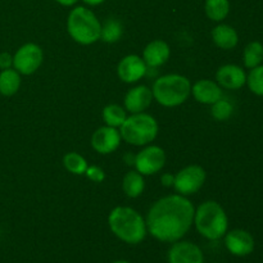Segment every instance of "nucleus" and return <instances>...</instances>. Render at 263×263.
I'll list each match as a JSON object with an SVG mask.
<instances>
[{"instance_id": "21", "label": "nucleus", "mask_w": 263, "mask_h": 263, "mask_svg": "<svg viewBox=\"0 0 263 263\" xmlns=\"http://www.w3.org/2000/svg\"><path fill=\"white\" fill-rule=\"evenodd\" d=\"M204 10L211 21L221 22L230 13V2L229 0H205Z\"/></svg>"}, {"instance_id": "19", "label": "nucleus", "mask_w": 263, "mask_h": 263, "mask_svg": "<svg viewBox=\"0 0 263 263\" xmlns=\"http://www.w3.org/2000/svg\"><path fill=\"white\" fill-rule=\"evenodd\" d=\"M21 87V73L14 68L3 69L0 72V94L3 97H12Z\"/></svg>"}, {"instance_id": "25", "label": "nucleus", "mask_w": 263, "mask_h": 263, "mask_svg": "<svg viewBox=\"0 0 263 263\" xmlns=\"http://www.w3.org/2000/svg\"><path fill=\"white\" fill-rule=\"evenodd\" d=\"M63 164L64 168L73 175H85L87 167H89L86 159L76 152L67 153L63 158Z\"/></svg>"}, {"instance_id": "29", "label": "nucleus", "mask_w": 263, "mask_h": 263, "mask_svg": "<svg viewBox=\"0 0 263 263\" xmlns=\"http://www.w3.org/2000/svg\"><path fill=\"white\" fill-rule=\"evenodd\" d=\"M13 67V55L8 51L0 53V69H8Z\"/></svg>"}, {"instance_id": "14", "label": "nucleus", "mask_w": 263, "mask_h": 263, "mask_svg": "<svg viewBox=\"0 0 263 263\" xmlns=\"http://www.w3.org/2000/svg\"><path fill=\"white\" fill-rule=\"evenodd\" d=\"M216 80L221 87L228 90H238L247 84V73L240 66L225 64L217 69Z\"/></svg>"}, {"instance_id": "23", "label": "nucleus", "mask_w": 263, "mask_h": 263, "mask_svg": "<svg viewBox=\"0 0 263 263\" xmlns=\"http://www.w3.org/2000/svg\"><path fill=\"white\" fill-rule=\"evenodd\" d=\"M103 121L107 126H110V127H121L122 123L125 122L126 120V110L123 109L121 105L118 104H108L107 107H104L102 113Z\"/></svg>"}, {"instance_id": "1", "label": "nucleus", "mask_w": 263, "mask_h": 263, "mask_svg": "<svg viewBox=\"0 0 263 263\" xmlns=\"http://www.w3.org/2000/svg\"><path fill=\"white\" fill-rule=\"evenodd\" d=\"M195 208L186 197L167 195L157 200L146 216V229L154 239L175 243L184 238L194 222Z\"/></svg>"}, {"instance_id": "28", "label": "nucleus", "mask_w": 263, "mask_h": 263, "mask_svg": "<svg viewBox=\"0 0 263 263\" xmlns=\"http://www.w3.org/2000/svg\"><path fill=\"white\" fill-rule=\"evenodd\" d=\"M87 179H90L94 182H103L105 179V172L103 171V168L98 166H89L87 167L86 172H85Z\"/></svg>"}, {"instance_id": "22", "label": "nucleus", "mask_w": 263, "mask_h": 263, "mask_svg": "<svg viewBox=\"0 0 263 263\" xmlns=\"http://www.w3.org/2000/svg\"><path fill=\"white\" fill-rule=\"evenodd\" d=\"M244 66L252 69L263 62V44L259 41H252L246 46L243 53Z\"/></svg>"}, {"instance_id": "24", "label": "nucleus", "mask_w": 263, "mask_h": 263, "mask_svg": "<svg viewBox=\"0 0 263 263\" xmlns=\"http://www.w3.org/2000/svg\"><path fill=\"white\" fill-rule=\"evenodd\" d=\"M123 33L122 23L116 18H109L102 25V31H100V39L104 43L113 44L117 43Z\"/></svg>"}, {"instance_id": "20", "label": "nucleus", "mask_w": 263, "mask_h": 263, "mask_svg": "<svg viewBox=\"0 0 263 263\" xmlns=\"http://www.w3.org/2000/svg\"><path fill=\"white\" fill-rule=\"evenodd\" d=\"M144 187H145V181L144 176L138 171H128L123 176L122 180V189L123 193L128 198H138L143 194Z\"/></svg>"}, {"instance_id": "6", "label": "nucleus", "mask_w": 263, "mask_h": 263, "mask_svg": "<svg viewBox=\"0 0 263 263\" xmlns=\"http://www.w3.org/2000/svg\"><path fill=\"white\" fill-rule=\"evenodd\" d=\"M158 122L153 116L148 113H134L126 117L125 122L120 127L122 140L131 145L144 146L151 144L158 135Z\"/></svg>"}, {"instance_id": "10", "label": "nucleus", "mask_w": 263, "mask_h": 263, "mask_svg": "<svg viewBox=\"0 0 263 263\" xmlns=\"http://www.w3.org/2000/svg\"><path fill=\"white\" fill-rule=\"evenodd\" d=\"M223 240H225L226 249L235 257L249 256L253 253L256 247L253 235L243 229L228 231L223 236Z\"/></svg>"}, {"instance_id": "9", "label": "nucleus", "mask_w": 263, "mask_h": 263, "mask_svg": "<svg viewBox=\"0 0 263 263\" xmlns=\"http://www.w3.org/2000/svg\"><path fill=\"white\" fill-rule=\"evenodd\" d=\"M166 164V153L158 145H148L143 151L136 154L135 164L136 171L143 176L156 175L161 171Z\"/></svg>"}, {"instance_id": "17", "label": "nucleus", "mask_w": 263, "mask_h": 263, "mask_svg": "<svg viewBox=\"0 0 263 263\" xmlns=\"http://www.w3.org/2000/svg\"><path fill=\"white\" fill-rule=\"evenodd\" d=\"M171 55L170 45L163 40H153L145 46L143 51V59L145 64L152 68H157L166 63Z\"/></svg>"}, {"instance_id": "15", "label": "nucleus", "mask_w": 263, "mask_h": 263, "mask_svg": "<svg viewBox=\"0 0 263 263\" xmlns=\"http://www.w3.org/2000/svg\"><path fill=\"white\" fill-rule=\"evenodd\" d=\"M153 99L152 89H149L145 85H139L128 90L123 103H125L126 110L134 115V113H141L148 109Z\"/></svg>"}, {"instance_id": "26", "label": "nucleus", "mask_w": 263, "mask_h": 263, "mask_svg": "<svg viewBox=\"0 0 263 263\" xmlns=\"http://www.w3.org/2000/svg\"><path fill=\"white\" fill-rule=\"evenodd\" d=\"M247 85L253 94L263 97V64L251 69L247 74Z\"/></svg>"}, {"instance_id": "12", "label": "nucleus", "mask_w": 263, "mask_h": 263, "mask_svg": "<svg viewBox=\"0 0 263 263\" xmlns=\"http://www.w3.org/2000/svg\"><path fill=\"white\" fill-rule=\"evenodd\" d=\"M148 66L144 59L136 54H128L123 57L117 66V74L121 81L126 84H135L143 79L146 73Z\"/></svg>"}, {"instance_id": "16", "label": "nucleus", "mask_w": 263, "mask_h": 263, "mask_svg": "<svg viewBox=\"0 0 263 263\" xmlns=\"http://www.w3.org/2000/svg\"><path fill=\"white\" fill-rule=\"evenodd\" d=\"M194 99L202 104L212 105L222 98V87L212 80H199L192 86Z\"/></svg>"}, {"instance_id": "31", "label": "nucleus", "mask_w": 263, "mask_h": 263, "mask_svg": "<svg viewBox=\"0 0 263 263\" xmlns=\"http://www.w3.org/2000/svg\"><path fill=\"white\" fill-rule=\"evenodd\" d=\"M135 158H136V154L134 156V154L131 153H127L125 157H123V159H125L127 166H134V164H135Z\"/></svg>"}, {"instance_id": "30", "label": "nucleus", "mask_w": 263, "mask_h": 263, "mask_svg": "<svg viewBox=\"0 0 263 263\" xmlns=\"http://www.w3.org/2000/svg\"><path fill=\"white\" fill-rule=\"evenodd\" d=\"M174 181H175V176L172 174H163L161 177V182L163 186H167V187H171L174 186Z\"/></svg>"}, {"instance_id": "5", "label": "nucleus", "mask_w": 263, "mask_h": 263, "mask_svg": "<svg viewBox=\"0 0 263 263\" xmlns=\"http://www.w3.org/2000/svg\"><path fill=\"white\" fill-rule=\"evenodd\" d=\"M67 31L76 43L91 45L100 39L102 25L92 10L85 7H76L67 18Z\"/></svg>"}, {"instance_id": "8", "label": "nucleus", "mask_w": 263, "mask_h": 263, "mask_svg": "<svg viewBox=\"0 0 263 263\" xmlns=\"http://www.w3.org/2000/svg\"><path fill=\"white\" fill-rule=\"evenodd\" d=\"M44 61L43 49L33 43L21 46L13 55V68L21 74H32L40 68Z\"/></svg>"}, {"instance_id": "33", "label": "nucleus", "mask_w": 263, "mask_h": 263, "mask_svg": "<svg viewBox=\"0 0 263 263\" xmlns=\"http://www.w3.org/2000/svg\"><path fill=\"white\" fill-rule=\"evenodd\" d=\"M82 2H84L85 4L90 5V7H97V5L103 4V3H104L105 0H82Z\"/></svg>"}, {"instance_id": "3", "label": "nucleus", "mask_w": 263, "mask_h": 263, "mask_svg": "<svg viewBox=\"0 0 263 263\" xmlns=\"http://www.w3.org/2000/svg\"><path fill=\"white\" fill-rule=\"evenodd\" d=\"M195 229L208 240H220L229 229V218L225 210L215 200H207L195 210Z\"/></svg>"}, {"instance_id": "32", "label": "nucleus", "mask_w": 263, "mask_h": 263, "mask_svg": "<svg viewBox=\"0 0 263 263\" xmlns=\"http://www.w3.org/2000/svg\"><path fill=\"white\" fill-rule=\"evenodd\" d=\"M55 2L58 3V4L63 5V7H72V5L76 4L79 0H55Z\"/></svg>"}, {"instance_id": "7", "label": "nucleus", "mask_w": 263, "mask_h": 263, "mask_svg": "<svg viewBox=\"0 0 263 263\" xmlns=\"http://www.w3.org/2000/svg\"><path fill=\"white\" fill-rule=\"evenodd\" d=\"M205 182V171L199 164H190L175 175L174 187L180 195L195 194Z\"/></svg>"}, {"instance_id": "18", "label": "nucleus", "mask_w": 263, "mask_h": 263, "mask_svg": "<svg viewBox=\"0 0 263 263\" xmlns=\"http://www.w3.org/2000/svg\"><path fill=\"white\" fill-rule=\"evenodd\" d=\"M212 40L220 49L231 50L238 45L239 35L235 28L231 27L230 25L221 23L212 30Z\"/></svg>"}, {"instance_id": "2", "label": "nucleus", "mask_w": 263, "mask_h": 263, "mask_svg": "<svg viewBox=\"0 0 263 263\" xmlns=\"http://www.w3.org/2000/svg\"><path fill=\"white\" fill-rule=\"evenodd\" d=\"M108 225L120 240L133 246L141 243L148 234L144 217L131 207L113 208L108 216Z\"/></svg>"}, {"instance_id": "4", "label": "nucleus", "mask_w": 263, "mask_h": 263, "mask_svg": "<svg viewBox=\"0 0 263 263\" xmlns=\"http://www.w3.org/2000/svg\"><path fill=\"white\" fill-rule=\"evenodd\" d=\"M152 92L154 99L163 107H179L192 94V84L182 74H164L154 81Z\"/></svg>"}, {"instance_id": "27", "label": "nucleus", "mask_w": 263, "mask_h": 263, "mask_svg": "<svg viewBox=\"0 0 263 263\" xmlns=\"http://www.w3.org/2000/svg\"><path fill=\"white\" fill-rule=\"evenodd\" d=\"M234 107L229 100H225L221 98L216 103L212 104V109H211V115L215 120L217 121H226L233 116Z\"/></svg>"}, {"instance_id": "35", "label": "nucleus", "mask_w": 263, "mask_h": 263, "mask_svg": "<svg viewBox=\"0 0 263 263\" xmlns=\"http://www.w3.org/2000/svg\"><path fill=\"white\" fill-rule=\"evenodd\" d=\"M211 263H218V262H211Z\"/></svg>"}, {"instance_id": "11", "label": "nucleus", "mask_w": 263, "mask_h": 263, "mask_svg": "<svg viewBox=\"0 0 263 263\" xmlns=\"http://www.w3.org/2000/svg\"><path fill=\"white\" fill-rule=\"evenodd\" d=\"M167 259L168 263H204V254L197 244L179 240L172 243Z\"/></svg>"}, {"instance_id": "13", "label": "nucleus", "mask_w": 263, "mask_h": 263, "mask_svg": "<svg viewBox=\"0 0 263 263\" xmlns=\"http://www.w3.org/2000/svg\"><path fill=\"white\" fill-rule=\"evenodd\" d=\"M121 134L120 130L110 126H102L91 136V146L99 154H110L120 146Z\"/></svg>"}, {"instance_id": "34", "label": "nucleus", "mask_w": 263, "mask_h": 263, "mask_svg": "<svg viewBox=\"0 0 263 263\" xmlns=\"http://www.w3.org/2000/svg\"><path fill=\"white\" fill-rule=\"evenodd\" d=\"M113 263H130V262L126 261V259H118V261H115Z\"/></svg>"}]
</instances>
